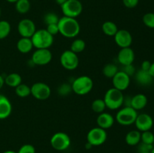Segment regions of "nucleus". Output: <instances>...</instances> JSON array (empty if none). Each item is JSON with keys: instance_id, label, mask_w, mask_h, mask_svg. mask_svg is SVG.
I'll use <instances>...</instances> for the list:
<instances>
[{"instance_id": "nucleus-22", "label": "nucleus", "mask_w": 154, "mask_h": 153, "mask_svg": "<svg viewBox=\"0 0 154 153\" xmlns=\"http://www.w3.org/2000/svg\"><path fill=\"white\" fill-rule=\"evenodd\" d=\"M141 132L138 130H132L128 132L125 136V141L126 144L131 146L138 145L141 142Z\"/></svg>"}, {"instance_id": "nucleus-2", "label": "nucleus", "mask_w": 154, "mask_h": 153, "mask_svg": "<svg viewBox=\"0 0 154 153\" xmlns=\"http://www.w3.org/2000/svg\"><path fill=\"white\" fill-rule=\"evenodd\" d=\"M124 98L123 92L113 87L107 90L103 100L106 105V108L114 110L120 109L124 104Z\"/></svg>"}, {"instance_id": "nucleus-33", "label": "nucleus", "mask_w": 154, "mask_h": 153, "mask_svg": "<svg viewBox=\"0 0 154 153\" xmlns=\"http://www.w3.org/2000/svg\"><path fill=\"white\" fill-rule=\"evenodd\" d=\"M72 92V85L69 83H67V82H64V83L61 84V85L58 87V89H57V92H58V94L61 96L69 95Z\"/></svg>"}, {"instance_id": "nucleus-30", "label": "nucleus", "mask_w": 154, "mask_h": 153, "mask_svg": "<svg viewBox=\"0 0 154 153\" xmlns=\"http://www.w3.org/2000/svg\"><path fill=\"white\" fill-rule=\"evenodd\" d=\"M91 107L93 112L99 114L105 111V108H106V105H105V103L103 99L97 98L93 100V103H92Z\"/></svg>"}, {"instance_id": "nucleus-49", "label": "nucleus", "mask_w": 154, "mask_h": 153, "mask_svg": "<svg viewBox=\"0 0 154 153\" xmlns=\"http://www.w3.org/2000/svg\"><path fill=\"white\" fill-rule=\"evenodd\" d=\"M0 16H1V9H0Z\"/></svg>"}, {"instance_id": "nucleus-51", "label": "nucleus", "mask_w": 154, "mask_h": 153, "mask_svg": "<svg viewBox=\"0 0 154 153\" xmlns=\"http://www.w3.org/2000/svg\"><path fill=\"white\" fill-rule=\"evenodd\" d=\"M117 153H123V152H117Z\"/></svg>"}, {"instance_id": "nucleus-25", "label": "nucleus", "mask_w": 154, "mask_h": 153, "mask_svg": "<svg viewBox=\"0 0 154 153\" xmlns=\"http://www.w3.org/2000/svg\"><path fill=\"white\" fill-rule=\"evenodd\" d=\"M118 71V67L117 64H114V63H108V64H105L102 70L104 76L107 78H110V79H112Z\"/></svg>"}, {"instance_id": "nucleus-34", "label": "nucleus", "mask_w": 154, "mask_h": 153, "mask_svg": "<svg viewBox=\"0 0 154 153\" xmlns=\"http://www.w3.org/2000/svg\"><path fill=\"white\" fill-rule=\"evenodd\" d=\"M143 23L150 28H154V13L149 12L145 14L142 18Z\"/></svg>"}, {"instance_id": "nucleus-24", "label": "nucleus", "mask_w": 154, "mask_h": 153, "mask_svg": "<svg viewBox=\"0 0 154 153\" xmlns=\"http://www.w3.org/2000/svg\"><path fill=\"white\" fill-rule=\"evenodd\" d=\"M102 29L104 34L107 36L114 37L119 30L117 24L112 21H105L102 26Z\"/></svg>"}, {"instance_id": "nucleus-11", "label": "nucleus", "mask_w": 154, "mask_h": 153, "mask_svg": "<svg viewBox=\"0 0 154 153\" xmlns=\"http://www.w3.org/2000/svg\"><path fill=\"white\" fill-rule=\"evenodd\" d=\"M51 89L49 86L43 82H35L31 86V94L40 100L48 99L51 96Z\"/></svg>"}, {"instance_id": "nucleus-38", "label": "nucleus", "mask_w": 154, "mask_h": 153, "mask_svg": "<svg viewBox=\"0 0 154 153\" xmlns=\"http://www.w3.org/2000/svg\"><path fill=\"white\" fill-rule=\"evenodd\" d=\"M125 7L128 8H134L138 4L139 0H122Z\"/></svg>"}, {"instance_id": "nucleus-6", "label": "nucleus", "mask_w": 154, "mask_h": 153, "mask_svg": "<svg viewBox=\"0 0 154 153\" xmlns=\"http://www.w3.org/2000/svg\"><path fill=\"white\" fill-rule=\"evenodd\" d=\"M61 10L65 16L76 18L83 11V4L79 0H67L61 5Z\"/></svg>"}, {"instance_id": "nucleus-39", "label": "nucleus", "mask_w": 154, "mask_h": 153, "mask_svg": "<svg viewBox=\"0 0 154 153\" xmlns=\"http://www.w3.org/2000/svg\"><path fill=\"white\" fill-rule=\"evenodd\" d=\"M153 145L141 142V143L138 146V151H139V152H150L152 148H153Z\"/></svg>"}, {"instance_id": "nucleus-21", "label": "nucleus", "mask_w": 154, "mask_h": 153, "mask_svg": "<svg viewBox=\"0 0 154 153\" xmlns=\"http://www.w3.org/2000/svg\"><path fill=\"white\" fill-rule=\"evenodd\" d=\"M33 46L32 41L30 38H22L18 40L17 43V49L20 52L26 54L32 50Z\"/></svg>"}, {"instance_id": "nucleus-43", "label": "nucleus", "mask_w": 154, "mask_h": 153, "mask_svg": "<svg viewBox=\"0 0 154 153\" xmlns=\"http://www.w3.org/2000/svg\"><path fill=\"white\" fill-rule=\"evenodd\" d=\"M55 1H56V2L57 3V4H60V5L61 6L62 4H63V3L66 2L67 1V0H55Z\"/></svg>"}, {"instance_id": "nucleus-36", "label": "nucleus", "mask_w": 154, "mask_h": 153, "mask_svg": "<svg viewBox=\"0 0 154 153\" xmlns=\"http://www.w3.org/2000/svg\"><path fill=\"white\" fill-rule=\"evenodd\" d=\"M45 29L48 31L49 34L51 35L54 36L59 33V27L57 24H50V25H47V28Z\"/></svg>"}, {"instance_id": "nucleus-31", "label": "nucleus", "mask_w": 154, "mask_h": 153, "mask_svg": "<svg viewBox=\"0 0 154 153\" xmlns=\"http://www.w3.org/2000/svg\"><path fill=\"white\" fill-rule=\"evenodd\" d=\"M58 15L54 12H48L44 16V22L46 25H50V24H57L59 22Z\"/></svg>"}, {"instance_id": "nucleus-9", "label": "nucleus", "mask_w": 154, "mask_h": 153, "mask_svg": "<svg viewBox=\"0 0 154 153\" xmlns=\"http://www.w3.org/2000/svg\"><path fill=\"white\" fill-rule=\"evenodd\" d=\"M60 64L65 69L72 70L76 69L79 64V58L78 54L75 53L70 50H67L63 52L60 56Z\"/></svg>"}, {"instance_id": "nucleus-28", "label": "nucleus", "mask_w": 154, "mask_h": 153, "mask_svg": "<svg viewBox=\"0 0 154 153\" xmlns=\"http://www.w3.org/2000/svg\"><path fill=\"white\" fill-rule=\"evenodd\" d=\"M15 93L20 98H26L31 94V87L25 83H20L15 88Z\"/></svg>"}, {"instance_id": "nucleus-32", "label": "nucleus", "mask_w": 154, "mask_h": 153, "mask_svg": "<svg viewBox=\"0 0 154 153\" xmlns=\"http://www.w3.org/2000/svg\"><path fill=\"white\" fill-rule=\"evenodd\" d=\"M141 141L144 143L153 145L154 143V134L150 130L141 132Z\"/></svg>"}, {"instance_id": "nucleus-7", "label": "nucleus", "mask_w": 154, "mask_h": 153, "mask_svg": "<svg viewBox=\"0 0 154 153\" xmlns=\"http://www.w3.org/2000/svg\"><path fill=\"white\" fill-rule=\"evenodd\" d=\"M108 137L106 130L99 127H96L89 130L87 135V142L93 146H98L105 143Z\"/></svg>"}, {"instance_id": "nucleus-4", "label": "nucleus", "mask_w": 154, "mask_h": 153, "mask_svg": "<svg viewBox=\"0 0 154 153\" xmlns=\"http://www.w3.org/2000/svg\"><path fill=\"white\" fill-rule=\"evenodd\" d=\"M72 92L78 95H86L93 88V81L90 76L87 75L80 76L72 82Z\"/></svg>"}, {"instance_id": "nucleus-10", "label": "nucleus", "mask_w": 154, "mask_h": 153, "mask_svg": "<svg viewBox=\"0 0 154 153\" xmlns=\"http://www.w3.org/2000/svg\"><path fill=\"white\" fill-rule=\"evenodd\" d=\"M53 58V54L49 49H37L32 55L31 61L35 65L43 66L49 64Z\"/></svg>"}, {"instance_id": "nucleus-45", "label": "nucleus", "mask_w": 154, "mask_h": 153, "mask_svg": "<svg viewBox=\"0 0 154 153\" xmlns=\"http://www.w3.org/2000/svg\"><path fill=\"white\" fill-rule=\"evenodd\" d=\"M3 153H17V152H16L13 151V150H7V151L4 152H3Z\"/></svg>"}, {"instance_id": "nucleus-29", "label": "nucleus", "mask_w": 154, "mask_h": 153, "mask_svg": "<svg viewBox=\"0 0 154 153\" xmlns=\"http://www.w3.org/2000/svg\"><path fill=\"white\" fill-rule=\"evenodd\" d=\"M11 26L8 21L0 20V40L6 38L9 35Z\"/></svg>"}, {"instance_id": "nucleus-47", "label": "nucleus", "mask_w": 154, "mask_h": 153, "mask_svg": "<svg viewBox=\"0 0 154 153\" xmlns=\"http://www.w3.org/2000/svg\"><path fill=\"white\" fill-rule=\"evenodd\" d=\"M150 153H154V147H153V148L151 149V151H150Z\"/></svg>"}, {"instance_id": "nucleus-50", "label": "nucleus", "mask_w": 154, "mask_h": 153, "mask_svg": "<svg viewBox=\"0 0 154 153\" xmlns=\"http://www.w3.org/2000/svg\"><path fill=\"white\" fill-rule=\"evenodd\" d=\"M0 63H1V58H0Z\"/></svg>"}, {"instance_id": "nucleus-13", "label": "nucleus", "mask_w": 154, "mask_h": 153, "mask_svg": "<svg viewBox=\"0 0 154 153\" xmlns=\"http://www.w3.org/2000/svg\"><path fill=\"white\" fill-rule=\"evenodd\" d=\"M130 76L126 74L123 70H119L115 76L112 78V82L114 88L123 92L127 89L130 85Z\"/></svg>"}, {"instance_id": "nucleus-18", "label": "nucleus", "mask_w": 154, "mask_h": 153, "mask_svg": "<svg viewBox=\"0 0 154 153\" xmlns=\"http://www.w3.org/2000/svg\"><path fill=\"white\" fill-rule=\"evenodd\" d=\"M12 112V105L6 96L0 94V119H5Z\"/></svg>"}, {"instance_id": "nucleus-44", "label": "nucleus", "mask_w": 154, "mask_h": 153, "mask_svg": "<svg viewBox=\"0 0 154 153\" xmlns=\"http://www.w3.org/2000/svg\"><path fill=\"white\" fill-rule=\"evenodd\" d=\"M92 146H93L90 143H89V142H87V144H86V148H87V149H90Z\"/></svg>"}, {"instance_id": "nucleus-16", "label": "nucleus", "mask_w": 154, "mask_h": 153, "mask_svg": "<svg viewBox=\"0 0 154 153\" xmlns=\"http://www.w3.org/2000/svg\"><path fill=\"white\" fill-rule=\"evenodd\" d=\"M117 60L123 66L133 64L135 60V52L131 47L120 48L117 54Z\"/></svg>"}, {"instance_id": "nucleus-23", "label": "nucleus", "mask_w": 154, "mask_h": 153, "mask_svg": "<svg viewBox=\"0 0 154 153\" xmlns=\"http://www.w3.org/2000/svg\"><path fill=\"white\" fill-rule=\"evenodd\" d=\"M20 83H22V77L17 73L9 74L5 77V84L10 87L16 88Z\"/></svg>"}, {"instance_id": "nucleus-12", "label": "nucleus", "mask_w": 154, "mask_h": 153, "mask_svg": "<svg viewBox=\"0 0 154 153\" xmlns=\"http://www.w3.org/2000/svg\"><path fill=\"white\" fill-rule=\"evenodd\" d=\"M36 26L32 20L25 18L18 22L17 31L22 38H30L36 32Z\"/></svg>"}, {"instance_id": "nucleus-8", "label": "nucleus", "mask_w": 154, "mask_h": 153, "mask_svg": "<svg viewBox=\"0 0 154 153\" xmlns=\"http://www.w3.org/2000/svg\"><path fill=\"white\" fill-rule=\"evenodd\" d=\"M51 145L57 151H65L71 145V138L65 132H57L51 138Z\"/></svg>"}, {"instance_id": "nucleus-48", "label": "nucleus", "mask_w": 154, "mask_h": 153, "mask_svg": "<svg viewBox=\"0 0 154 153\" xmlns=\"http://www.w3.org/2000/svg\"><path fill=\"white\" fill-rule=\"evenodd\" d=\"M140 153H150V152H140Z\"/></svg>"}, {"instance_id": "nucleus-37", "label": "nucleus", "mask_w": 154, "mask_h": 153, "mask_svg": "<svg viewBox=\"0 0 154 153\" xmlns=\"http://www.w3.org/2000/svg\"><path fill=\"white\" fill-rule=\"evenodd\" d=\"M123 72L126 74L127 75H129V76H133L135 74L136 70H135V68L134 67L133 64H129V65L123 66V69H122Z\"/></svg>"}, {"instance_id": "nucleus-46", "label": "nucleus", "mask_w": 154, "mask_h": 153, "mask_svg": "<svg viewBox=\"0 0 154 153\" xmlns=\"http://www.w3.org/2000/svg\"><path fill=\"white\" fill-rule=\"evenodd\" d=\"M8 2H10V3H15L17 0H6Z\"/></svg>"}, {"instance_id": "nucleus-26", "label": "nucleus", "mask_w": 154, "mask_h": 153, "mask_svg": "<svg viewBox=\"0 0 154 153\" xmlns=\"http://www.w3.org/2000/svg\"><path fill=\"white\" fill-rule=\"evenodd\" d=\"M30 4L29 0H17L15 2V8L18 13L21 14H24L29 11Z\"/></svg>"}, {"instance_id": "nucleus-40", "label": "nucleus", "mask_w": 154, "mask_h": 153, "mask_svg": "<svg viewBox=\"0 0 154 153\" xmlns=\"http://www.w3.org/2000/svg\"><path fill=\"white\" fill-rule=\"evenodd\" d=\"M150 65H151V62L148 60H144L142 63H141V69L143 70H146V71H149L150 70Z\"/></svg>"}, {"instance_id": "nucleus-15", "label": "nucleus", "mask_w": 154, "mask_h": 153, "mask_svg": "<svg viewBox=\"0 0 154 153\" xmlns=\"http://www.w3.org/2000/svg\"><path fill=\"white\" fill-rule=\"evenodd\" d=\"M114 38L115 43L120 48L130 47L132 44V36L128 30L119 29Z\"/></svg>"}, {"instance_id": "nucleus-3", "label": "nucleus", "mask_w": 154, "mask_h": 153, "mask_svg": "<svg viewBox=\"0 0 154 153\" xmlns=\"http://www.w3.org/2000/svg\"><path fill=\"white\" fill-rule=\"evenodd\" d=\"M33 46L36 49H49L54 44V36L45 28L36 30L31 38Z\"/></svg>"}, {"instance_id": "nucleus-14", "label": "nucleus", "mask_w": 154, "mask_h": 153, "mask_svg": "<svg viewBox=\"0 0 154 153\" xmlns=\"http://www.w3.org/2000/svg\"><path fill=\"white\" fill-rule=\"evenodd\" d=\"M134 124L137 128V130L140 132L150 130L153 126V119L149 114L141 113L138 114Z\"/></svg>"}, {"instance_id": "nucleus-27", "label": "nucleus", "mask_w": 154, "mask_h": 153, "mask_svg": "<svg viewBox=\"0 0 154 153\" xmlns=\"http://www.w3.org/2000/svg\"><path fill=\"white\" fill-rule=\"evenodd\" d=\"M86 48V43L83 39L77 38L72 43L70 46V50L78 54L83 52Z\"/></svg>"}, {"instance_id": "nucleus-5", "label": "nucleus", "mask_w": 154, "mask_h": 153, "mask_svg": "<svg viewBox=\"0 0 154 153\" xmlns=\"http://www.w3.org/2000/svg\"><path fill=\"white\" fill-rule=\"evenodd\" d=\"M138 116V112L132 106H125L117 112L115 120L123 126H129L135 123Z\"/></svg>"}, {"instance_id": "nucleus-17", "label": "nucleus", "mask_w": 154, "mask_h": 153, "mask_svg": "<svg viewBox=\"0 0 154 153\" xmlns=\"http://www.w3.org/2000/svg\"><path fill=\"white\" fill-rule=\"evenodd\" d=\"M114 122H115V118L111 113L105 112L99 113L96 119L98 127L105 130L112 127L114 124Z\"/></svg>"}, {"instance_id": "nucleus-35", "label": "nucleus", "mask_w": 154, "mask_h": 153, "mask_svg": "<svg viewBox=\"0 0 154 153\" xmlns=\"http://www.w3.org/2000/svg\"><path fill=\"white\" fill-rule=\"evenodd\" d=\"M17 153H35V148L31 144H24L19 148Z\"/></svg>"}, {"instance_id": "nucleus-1", "label": "nucleus", "mask_w": 154, "mask_h": 153, "mask_svg": "<svg viewBox=\"0 0 154 153\" xmlns=\"http://www.w3.org/2000/svg\"><path fill=\"white\" fill-rule=\"evenodd\" d=\"M59 27V33L67 38H73L77 37L81 32V26L76 18L62 16L57 23Z\"/></svg>"}, {"instance_id": "nucleus-19", "label": "nucleus", "mask_w": 154, "mask_h": 153, "mask_svg": "<svg viewBox=\"0 0 154 153\" xmlns=\"http://www.w3.org/2000/svg\"><path fill=\"white\" fill-rule=\"evenodd\" d=\"M147 102L148 100L147 96L142 93H139L131 98L130 106H132L136 111L141 110L147 106Z\"/></svg>"}, {"instance_id": "nucleus-20", "label": "nucleus", "mask_w": 154, "mask_h": 153, "mask_svg": "<svg viewBox=\"0 0 154 153\" xmlns=\"http://www.w3.org/2000/svg\"><path fill=\"white\" fill-rule=\"evenodd\" d=\"M135 80L141 86H149L153 82L154 78L150 75L149 71L139 69L135 74Z\"/></svg>"}, {"instance_id": "nucleus-41", "label": "nucleus", "mask_w": 154, "mask_h": 153, "mask_svg": "<svg viewBox=\"0 0 154 153\" xmlns=\"http://www.w3.org/2000/svg\"><path fill=\"white\" fill-rule=\"evenodd\" d=\"M149 73L154 78V62L151 63V65H150V70H149Z\"/></svg>"}, {"instance_id": "nucleus-42", "label": "nucleus", "mask_w": 154, "mask_h": 153, "mask_svg": "<svg viewBox=\"0 0 154 153\" xmlns=\"http://www.w3.org/2000/svg\"><path fill=\"white\" fill-rule=\"evenodd\" d=\"M4 84H5V78L3 77L1 74H0V89L2 88L3 86H4Z\"/></svg>"}]
</instances>
